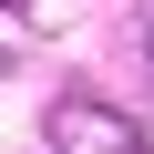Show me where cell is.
Instances as JSON below:
<instances>
[{"instance_id":"7a4b0ae2","label":"cell","mask_w":154,"mask_h":154,"mask_svg":"<svg viewBox=\"0 0 154 154\" xmlns=\"http://www.w3.org/2000/svg\"><path fill=\"white\" fill-rule=\"evenodd\" d=\"M144 72H154V21H144Z\"/></svg>"},{"instance_id":"6da1fadb","label":"cell","mask_w":154,"mask_h":154,"mask_svg":"<svg viewBox=\"0 0 154 154\" xmlns=\"http://www.w3.org/2000/svg\"><path fill=\"white\" fill-rule=\"evenodd\" d=\"M51 144H103V154H134V113H103V103H51Z\"/></svg>"}]
</instances>
